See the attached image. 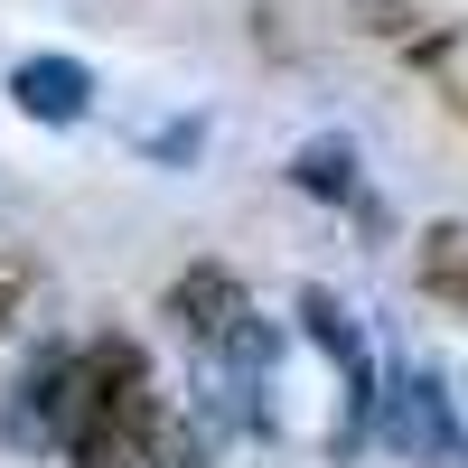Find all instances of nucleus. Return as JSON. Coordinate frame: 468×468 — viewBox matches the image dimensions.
<instances>
[{
    "label": "nucleus",
    "mask_w": 468,
    "mask_h": 468,
    "mask_svg": "<svg viewBox=\"0 0 468 468\" xmlns=\"http://www.w3.org/2000/svg\"><path fill=\"white\" fill-rule=\"evenodd\" d=\"M300 337L337 366V384H346V441H366L375 412H384V394H375V346L346 328V309H337L328 291H300Z\"/></svg>",
    "instance_id": "39448f33"
},
{
    "label": "nucleus",
    "mask_w": 468,
    "mask_h": 468,
    "mask_svg": "<svg viewBox=\"0 0 468 468\" xmlns=\"http://www.w3.org/2000/svg\"><path fill=\"white\" fill-rule=\"evenodd\" d=\"M66 403H75V346H37L19 366V384L0 394V441L28 450V459H57L66 450Z\"/></svg>",
    "instance_id": "f03ea898"
},
{
    "label": "nucleus",
    "mask_w": 468,
    "mask_h": 468,
    "mask_svg": "<svg viewBox=\"0 0 468 468\" xmlns=\"http://www.w3.org/2000/svg\"><path fill=\"white\" fill-rule=\"evenodd\" d=\"M291 187H300V197H319V207H356V197H366V160H356V141H346V132L300 141V150H291Z\"/></svg>",
    "instance_id": "0eeeda50"
},
{
    "label": "nucleus",
    "mask_w": 468,
    "mask_h": 468,
    "mask_svg": "<svg viewBox=\"0 0 468 468\" xmlns=\"http://www.w3.org/2000/svg\"><path fill=\"white\" fill-rule=\"evenodd\" d=\"M412 271H421V291H431L450 319H468V225H459V216H441L431 234H421Z\"/></svg>",
    "instance_id": "6e6552de"
},
{
    "label": "nucleus",
    "mask_w": 468,
    "mask_h": 468,
    "mask_svg": "<svg viewBox=\"0 0 468 468\" xmlns=\"http://www.w3.org/2000/svg\"><path fill=\"white\" fill-rule=\"evenodd\" d=\"M10 103L28 122H85L94 112V66L85 57H19L10 66Z\"/></svg>",
    "instance_id": "423d86ee"
},
{
    "label": "nucleus",
    "mask_w": 468,
    "mask_h": 468,
    "mask_svg": "<svg viewBox=\"0 0 468 468\" xmlns=\"http://www.w3.org/2000/svg\"><path fill=\"white\" fill-rule=\"evenodd\" d=\"M160 394H150L141 337L103 328L75 346V403H66V468H150Z\"/></svg>",
    "instance_id": "f257e3e1"
},
{
    "label": "nucleus",
    "mask_w": 468,
    "mask_h": 468,
    "mask_svg": "<svg viewBox=\"0 0 468 468\" xmlns=\"http://www.w3.org/2000/svg\"><path fill=\"white\" fill-rule=\"evenodd\" d=\"M160 319L197 346V356H225V346L253 328V300H244V282H234L225 262H187L169 282V300H160Z\"/></svg>",
    "instance_id": "7ed1b4c3"
},
{
    "label": "nucleus",
    "mask_w": 468,
    "mask_h": 468,
    "mask_svg": "<svg viewBox=\"0 0 468 468\" xmlns=\"http://www.w3.org/2000/svg\"><path fill=\"white\" fill-rule=\"evenodd\" d=\"M384 441L421 468H468V431L431 375H394V394H384Z\"/></svg>",
    "instance_id": "20e7f679"
},
{
    "label": "nucleus",
    "mask_w": 468,
    "mask_h": 468,
    "mask_svg": "<svg viewBox=\"0 0 468 468\" xmlns=\"http://www.w3.org/2000/svg\"><path fill=\"white\" fill-rule=\"evenodd\" d=\"M197 141H207V122H178V132H160L150 150H160V160H187V150H197Z\"/></svg>",
    "instance_id": "1a4fd4ad"
}]
</instances>
